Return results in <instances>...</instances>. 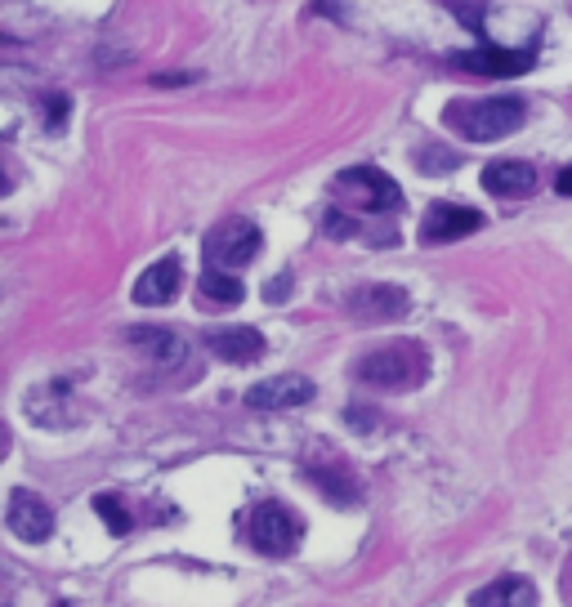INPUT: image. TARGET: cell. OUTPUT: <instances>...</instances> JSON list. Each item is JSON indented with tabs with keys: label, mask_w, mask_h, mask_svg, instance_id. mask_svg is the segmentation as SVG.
Wrapping results in <instances>:
<instances>
[{
	"label": "cell",
	"mask_w": 572,
	"mask_h": 607,
	"mask_svg": "<svg viewBox=\"0 0 572 607\" xmlns=\"http://www.w3.org/2000/svg\"><path fill=\"white\" fill-rule=\"evenodd\" d=\"M331 197H335V210H350V214H354V219H345V223H331V228H326V232H335V237L358 232V210H363V214H394V210L403 206L398 184L385 179V175L372 170V166L345 170V175L331 184Z\"/></svg>",
	"instance_id": "obj_1"
},
{
	"label": "cell",
	"mask_w": 572,
	"mask_h": 607,
	"mask_svg": "<svg viewBox=\"0 0 572 607\" xmlns=\"http://www.w3.org/2000/svg\"><path fill=\"white\" fill-rule=\"evenodd\" d=\"M354 376H358L367 389L407 394V389H416V385L429 376V353H425V344H416V339H394V344L372 348V353L358 362V367H354Z\"/></svg>",
	"instance_id": "obj_2"
},
{
	"label": "cell",
	"mask_w": 572,
	"mask_h": 607,
	"mask_svg": "<svg viewBox=\"0 0 572 607\" xmlns=\"http://www.w3.org/2000/svg\"><path fill=\"white\" fill-rule=\"evenodd\" d=\"M443 121L456 135H466L470 144H492L523 126L528 107H523V98H475V103H451L443 112Z\"/></svg>",
	"instance_id": "obj_3"
},
{
	"label": "cell",
	"mask_w": 572,
	"mask_h": 607,
	"mask_svg": "<svg viewBox=\"0 0 572 607\" xmlns=\"http://www.w3.org/2000/svg\"><path fill=\"white\" fill-rule=\"evenodd\" d=\"M247 541H251V550H260L264 558H287V554H295L300 541H304V519H300L295 510L278 505V501H264V505H256L251 519H247Z\"/></svg>",
	"instance_id": "obj_4"
},
{
	"label": "cell",
	"mask_w": 572,
	"mask_h": 607,
	"mask_svg": "<svg viewBox=\"0 0 572 607\" xmlns=\"http://www.w3.org/2000/svg\"><path fill=\"white\" fill-rule=\"evenodd\" d=\"M264 247V232L251 219H223L206 232V269H247Z\"/></svg>",
	"instance_id": "obj_5"
},
{
	"label": "cell",
	"mask_w": 572,
	"mask_h": 607,
	"mask_svg": "<svg viewBox=\"0 0 572 607\" xmlns=\"http://www.w3.org/2000/svg\"><path fill=\"white\" fill-rule=\"evenodd\" d=\"M6 523H10V532H14L19 541H28V545L50 541V532H54V514H50V505H45L37 492H28V488H14V492H10Z\"/></svg>",
	"instance_id": "obj_6"
},
{
	"label": "cell",
	"mask_w": 572,
	"mask_h": 607,
	"mask_svg": "<svg viewBox=\"0 0 572 607\" xmlns=\"http://www.w3.org/2000/svg\"><path fill=\"white\" fill-rule=\"evenodd\" d=\"M345 308H350V317L372 322V326L376 322H394V317L407 313V291L385 286V282H367V286H354L345 295Z\"/></svg>",
	"instance_id": "obj_7"
},
{
	"label": "cell",
	"mask_w": 572,
	"mask_h": 607,
	"mask_svg": "<svg viewBox=\"0 0 572 607\" xmlns=\"http://www.w3.org/2000/svg\"><path fill=\"white\" fill-rule=\"evenodd\" d=\"M483 228V214L470 210V206H456V201H434L425 223H420V241L425 247H443V241H456L466 232H479Z\"/></svg>",
	"instance_id": "obj_8"
},
{
	"label": "cell",
	"mask_w": 572,
	"mask_h": 607,
	"mask_svg": "<svg viewBox=\"0 0 572 607\" xmlns=\"http://www.w3.org/2000/svg\"><path fill=\"white\" fill-rule=\"evenodd\" d=\"M304 402H313V380H304V376H273L247 394V407H256V411H291Z\"/></svg>",
	"instance_id": "obj_9"
},
{
	"label": "cell",
	"mask_w": 572,
	"mask_h": 607,
	"mask_svg": "<svg viewBox=\"0 0 572 607\" xmlns=\"http://www.w3.org/2000/svg\"><path fill=\"white\" fill-rule=\"evenodd\" d=\"M179 282H184V260H179V255H166V260L148 264L144 278L135 282V304H144V308L170 304V300L179 295Z\"/></svg>",
	"instance_id": "obj_10"
},
{
	"label": "cell",
	"mask_w": 572,
	"mask_h": 607,
	"mask_svg": "<svg viewBox=\"0 0 572 607\" xmlns=\"http://www.w3.org/2000/svg\"><path fill=\"white\" fill-rule=\"evenodd\" d=\"M304 473L318 482V488H322L335 505H354V501H358V492H363V488H358V478L350 473V464H345V460H335L331 451H322V460L313 456V460L304 464Z\"/></svg>",
	"instance_id": "obj_11"
},
{
	"label": "cell",
	"mask_w": 572,
	"mask_h": 607,
	"mask_svg": "<svg viewBox=\"0 0 572 607\" xmlns=\"http://www.w3.org/2000/svg\"><path fill=\"white\" fill-rule=\"evenodd\" d=\"M206 348L233 367H247V362H260L264 357V335L251 331V326H223V331H210L206 335Z\"/></svg>",
	"instance_id": "obj_12"
},
{
	"label": "cell",
	"mask_w": 572,
	"mask_h": 607,
	"mask_svg": "<svg viewBox=\"0 0 572 607\" xmlns=\"http://www.w3.org/2000/svg\"><path fill=\"white\" fill-rule=\"evenodd\" d=\"M451 63L475 76H519L537 63V54L532 50H470V54H456Z\"/></svg>",
	"instance_id": "obj_13"
},
{
	"label": "cell",
	"mask_w": 572,
	"mask_h": 607,
	"mask_svg": "<svg viewBox=\"0 0 572 607\" xmlns=\"http://www.w3.org/2000/svg\"><path fill=\"white\" fill-rule=\"evenodd\" d=\"M537 166H528V161H492L488 170H483V188L492 192V197H506V201H514V197H532L537 192Z\"/></svg>",
	"instance_id": "obj_14"
},
{
	"label": "cell",
	"mask_w": 572,
	"mask_h": 607,
	"mask_svg": "<svg viewBox=\"0 0 572 607\" xmlns=\"http://www.w3.org/2000/svg\"><path fill=\"white\" fill-rule=\"evenodd\" d=\"M126 339H131L148 362H157V367H179L184 353H188V344H184L175 331H162V326H135V331H126Z\"/></svg>",
	"instance_id": "obj_15"
},
{
	"label": "cell",
	"mask_w": 572,
	"mask_h": 607,
	"mask_svg": "<svg viewBox=\"0 0 572 607\" xmlns=\"http://www.w3.org/2000/svg\"><path fill=\"white\" fill-rule=\"evenodd\" d=\"M470 607H537V589L523 576H501V580L483 585L470 598Z\"/></svg>",
	"instance_id": "obj_16"
},
{
	"label": "cell",
	"mask_w": 572,
	"mask_h": 607,
	"mask_svg": "<svg viewBox=\"0 0 572 607\" xmlns=\"http://www.w3.org/2000/svg\"><path fill=\"white\" fill-rule=\"evenodd\" d=\"M201 300L215 304V308H233L247 300V286L228 273V269H206L201 273Z\"/></svg>",
	"instance_id": "obj_17"
},
{
	"label": "cell",
	"mask_w": 572,
	"mask_h": 607,
	"mask_svg": "<svg viewBox=\"0 0 572 607\" xmlns=\"http://www.w3.org/2000/svg\"><path fill=\"white\" fill-rule=\"evenodd\" d=\"M94 510H98V519L117 532V536H126L131 532V514H126V505H122V496H112V492H103V496H94Z\"/></svg>",
	"instance_id": "obj_18"
},
{
	"label": "cell",
	"mask_w": 572,
	"mask_h": 607,
	"mask_svg": "<svg viewBox=\"0 0 572 607\" xmlns=\"http://www.w3.org/2000/svg\"><path fill=\"white\" fill-rule=\"evenodd\" d=\"M282 295H291V278H273V286H269V300H282Z\"/></svg>",
	"instance_id": "obj_19"
},
{
	"label": "cell",
	"mask_w": 572,
	"mask_h": 607,
	"mask_svg": "<svg viewBox=\"0 0 572 607\" xmlns=\"http://www.w3.org/2000/svg\"><path fill=\"white\" fill-rule=\"evenodd\" d=\"M554 188H559V192H563V197H572V170H563V175H559V179H554Z\"/></svg>",
	"instance_id": "obj_20"
}]
</instances>
